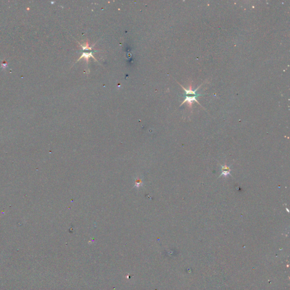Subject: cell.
Segmentation results:
<instances>
[{
	"mask_svg": "<svg viewBox=\"0 0 290 290\" xmlns=\"http://www.w3.org/2000/svg\"><path fill=\"white\" fill-rule=\"evenodd\" d=\"M180 84L181 87L184 90V91H185V93L183 95V96L185 98V99H184V100L183 103H181V106L183 105V104L185 103V102H187V103H188L189 107L190 108H192V103H193V101H195L196 102H197V103H198V104H200L201 106L200 103H199V102L197 100V98L199 96H202V95H201L200 94H198V93H197V90H198L199 88H200L202 84L201 85V86H199L195 91H193L192 90L191 84H190V85L189 90L185 89L183 86H182V85H181L180 84Z\"/></svg>",
	"mask_w": 290,
	"mask_h": 290,
	"instance_id": "6da1fadb",
	"label": "cell"
},
{
	"mask_svg": "<svg viewBox=\"0 0 290 290\" xmlns=\"http://www.w3.org/2000/svg\"><path fill=\"white\" fill-rule=\"evenodd\" d=\"M77 42L79 43V44L81 45V47L83 48V50H91L92 48L93 47L94 45H93L92 47H90L89 44H88V42H87L86 44H81V43H79V42L77 41Z\"/></svg>",
	"mask_w": 290,
	"mask_h": 290,
	"instance_id": "3957f363",
	"label": "cell"
},
{
	"mask_svg": "<svg viewBox=\"0 0 290 290\" xmlns=\"http://www.w3.org/2000/svg\"><path fill=\"white\" fill-rule=\"evenodd\" d=\"M92 53H93L92 52H91L90 53H83V54H82V55L79 58V59H78V60L76 61H78L80 60V59H81L82 58H84L87 61V62H89V58L90 57H92L93 59H95V61H98L97 59H96L94 57H93V55H92Z\"/></svg>",
	"mask_w": 290,
	"mask_h": 290,
	"instance_id": "7a4b0ae2",
	"label": "cell"
}]
</instances>
